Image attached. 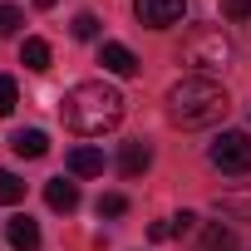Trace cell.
Listing matches in <instances>:
<instances>
[{"mask_svg":"<svg viewBox=\"0 0 251 251\" xmlns=\"http://www.w3.org/2000/svg\"><path fill=\"white\" fill-rule=\"evenodd\" d=\"M59 113H64V128L94 138V133H108L123 118V94L113 84H103V79H84L59 99Z\"/></svg>","mask_w":251,"mask_h":251,"instance_id":"obj_1","label":"cell"},{"mask_svg":"<svg viewBox=\"0 0 251 251\" xmlns=\"http://www.w3.org/2000/svg\"><path fill=\"white\" fill-rule=\"evenodd\" d=\"M226 108H231V99H226V89L217 79L192 74V79L168 89V118L177 123V128H212Z\"/></svg>","mask_w":251,"mask_h":251,"instance_id":"obj_2","label":"cell"},{"mask_svg":"<svg viewBox=\"0 0 251 251\" xmlns=\"http://www.w3.org/2000/svg\"><path fill=\"white\" fill-rule=\"evenodd\" d=\"M182 59L197 69H222V64H231V40L217 25H192L182 40Z\"/></svg>","mask_w":251,"mask_h":251,"instance_id":"obj_3","label":"cell"},{"mask_svg":"<svg viewBox=\"0 0 251 251\" xmlns=\"http://www.w3.org/2000/svg\"><path fill=\"white\" fill-rule=\"evenodd\" d=\"M207 158H212V168H222V173H251V133L226 128V133L207 148Z\"/></svg>","mask_w":251,"mask_h":251,"instance_id":"obj_4","label":"cell"},{"mask_svg":"<svg viewBox=\"0 0 251 251\" xmlns=\"http://www.w3.org/2000/svg\"><path fill=\"white\" fill-rule=\"evenodd\" d=\"M133 15L148 30H168V25H177L187 15V0H133Z\"/></svg>","mask_w":251,"mask_h":251,"instance_id":"obj_5","label":"cell"},{"mask_svg":"<svg viewBox=\"0 0 251 251\" xmlns=\"http://www.w3.org/2000/svg\"><path fill=\"white\" fill-rule=\"evenodd\" d=\"M99 64H103L108 74H118V79H133V74H138V59H133V50H128V45H113V40L99 50Z\"/></svg>","mask_w":251,"mask_h":251,"instance_id":"obj_6","label":"cell"},{"mask_svg":"<svg viewBox=\"0 0 251 251\" xmlns=\"http://www.w3.org/2000/svg\"><path fill=\"white\" fill-rule=\"evenodd\" d=\"M5 241H10L15 251H40V226H35L30 217H10V222H5Z\"/></svg>","mask_w":251,"mask_h":251,"instance_id":"obj_7","label":"cell"},{"mask_svg":"<svg viewBox=\"0 0 251 251\" xmlns=\"http://www.w3.org/2000/svg\"><path fill=\"white\" fill-rule=\"evenodd\" d=\"M10 148H15V158H45L50 153V133L45 128H20L10 138Z\"/></svg>","mask_w":251,"mask_h":251,"instance_id":"obj_8","label":"cell"},{"mask_svg":"<svg viewBox=\"0 0 251 251\" xmlns=\"http://www.w3.org/2000/svg\"><path fill=\"white\" fill-rule=\"evenodd\" d=\"M148 168H153V148L148 143H123V158H118V173L123 177H138Z\"/></svg>","mask_w":251,"mask_h":251,"instance_id":"obj_9","label":"cell"},{"mask_svg":"<svg viewBox=\"0 0 251 251\" xmlns=\"http://www.w3.org/2000/svg\"><path fill=\"white\" fill-rule=\"evenodd\" d=\"M45 202H50L54 212H74V207H79V187L64 182V177H54V182H45Z\"/></svg>","mask_w":251,"mask_h":251,"instance_id":"obj_10","label":"cell"},{"mask_svg":"<svg viewBox=\"0 0 251 251\" xmlns=\"http://www.w3.org/2000/svg\"><path fill=\"white\" fill-rule=\"evenodd\" d=\"M69 173L74 177H99L103 173V153L99 148H74L69 153Z\"/></svg>","mask_w":251,"mask_h":251,"instance_id":"obj_11","label":"cell"},{"mask_svg":"<svg viewBox=\"0 0 251 251\" xmlns=\"http://www.w3.org/2000/svg\"><path fill=\"white\" fill-rule=\"evenodd\" d=\"M20 64H25V69H35V74H40V69H50V45H45V40H25Z\"/></svg>","mask_w":251,"mask_h":251,"instance_id":"obj_12","label":"cell"},{"mask_svg":"<svg viewBox=\"0 0 251 251\" xmlns=\"http://www.w3.org/2000/svg\"><path fill=\"white\" fill-rule=\"evenodd\" d=\"M20 197H25V182H20L10 168H0V207H15Z\"/></svg>","mask_w":251,"mask_h":251,"instance_id":"obj_13","label":"cell"},{"mask_svg":"<svg viewBox=\"0 0 251 251\" xmlns=\"http://www.w3.org/2000/svg\"><path fill=\"white\" fill-rule=\"evenodd\" d=\"M202 246H207V251H231V231H226L222 222H212V226L202 231Z\"/></svg>","mask_w":251,"mask_h":251,"instance_id":"obj_14","label":"cell"},{"mask_svg":"<svg viewBox=\"0 0 251 251\" xmlns=\"http://www.w3.org/2000/svg\"><path fill=\"white\" fill-rule=\"evenodd\" d=\"M15 103H20L15 79H10V74H0V118H10V113H15Z\"/></svg>","mask_w":251,"mask_h":251,"instance_id":"obj_15","label":"cell"},{"mask_svg":"<svg viewBox=\"0 0 251 251\" xmlns=\"http://www.w3.org/2000/svg\"><path fill=\"white\" fill-rule=\"evenodd\" d=\"M69 35H74V40H94V35H99V15L79 10V15H74V25H69Z\"/></svg>","mask_w":251,"mask_h":251,"instance_id":"obj_16","label":"cell"},{"mask_svg":"<svg viewBox=\"0 0 251 251\" xmlns=\"http://www.w3.org/2000/svg\"><path fill=\"white\" fill-rule=\"evenodd\" d=\"M25 25V15H20V5H0V40H10L15 30Z\"/></svg>","mask_w":251,"mask_h":251,"instance_id":"obj_17","label":"cell"},{"mask_svg":"<svg viewBox=\"0 0 251 251\" xmlns=\"http://www.w3.org/2000/svg\"><path fill=\"white\" fill-rule=\"evenodd\" d=\"M123 212H128V197L123 192H103L99 197V217H123Z\"/></svg>","mask_w":251,"mask_h":251,"instance_id":"obj_18","label":"cell"},{"mask_svg":"<svg viewBox=\"0 0 251 251\" xmlns=\"http://www.w3.org/2000/svg\"><path fill=\"white\" fill-rule=\"evenodd\" d=\"M222 15L226 20H251V0H222Z\"/></svg>","mask_w":251,"mask_h":251,"instance_id":"obj_19","label":"cell"},{"mask_svg":"<svg viewBox=\"0 0 251 251\" xmlns=\"http://www.w3.org/2000/svg\"><path fill=\"white\" fill-rule=\"evenodd\" d=\"M168 226H173V236H187L197 226V212H177V217H168Z\"/></svg>","mask_w":251,"mask_h":251,"instance_id":"obj_20","label":"cell"},{"mask_svg":"<svg viewBox=\"0 0 251 251\" xmlns=\"http://www.w3.org/2000/svg\"><path fill=\"white\" fill-rule=\"evenodd\" d=\"M35 5H40V10H54V5H59V0H35Z\"/></svg>","mask_w":251,"mask_h":251,"instance_id":"obj_21","label":"cell"}]
</instances>
